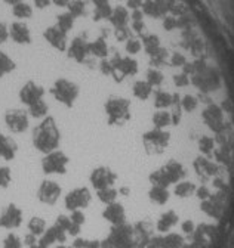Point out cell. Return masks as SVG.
<instances>
[{
	"label": "cell",
	"mask_w": 234,
	"mask_h": 248,
	"mask_svg": "<svg viewBox=\"0 0 234 248\" xmlns=\"http://www.w3.org/2000/svg\"><path fill=\"white\" fill-rule=\"evenodd\" d=\"M61 132L53 117H45L33 130V145L42 154H49L60 148Z\"/></svg>",
	"instance_id": "6da1fadb"
},
{
	"label": "cell",
	"mask_w": 234,
	"mask_h": 248,
	"mask_svg": "<svg viewBox=\"0 0 234 248\" xmlns=\"http://www.w3.org/2000/svg\"><path fill=\"white\" fill-rule=\"evenodd\" d=\"M107 124L111 127H123L132 118V101L123 96H110L104 104Z\"/></svg>",
	"instance_id": "7a4b0ae2"
},
{
	"label": "cell",
	"mask_w": 234,
	"mask_h": 248,
	"mask_svg": "<svg viewBox=\"0 0 234 248\" xmlns=\"http://www.w3.org/2000/svg\"><path fill=\"white\" fill-rule=\"evenodd\" d=\"M50 95L55 98L58 104L67 108H73L80 95V87L76 81L67 77H58L49 89Z\"/></svg>",
	"instance_id": "3957f363"
},
{
	"label": "cell",
	"mask_w": 234,
	"mask_h": 248,
	"mask_svg": "<svg viewBox=\"0 0 234 248\" xmlns=\"http://www.w3.org/2000/svg\"><path fill=\"white\" fill-rule=\"evenodd\" d=\"M102 248H136L134 226L123 223L113 226L110 235L102 241Z\"/></svg>",
	"instance_id": "277c9868"
},
{
	"label": "cell",
	"mask_w": 234,
	"mask_h": 248,
	"mask_svg": "<svg viewBox=\"0 0 234 248\" xmlns=\"http://www.w3.org/2000/svg\"><path fill=\"white\" fill-rule=\"evenodd\" d=\"M68 157L60 149L45 154L42 160V170L45 174H66L68 166Z\"/></svg>",
	"instance_id": "5b68a950"
},
{
	"label": "cell",
	"mask_w": 234,
	"mask_h": 248,
	"mask_svg": "<svg viewBox=\"0 0 234 248\" xmlns=\"http://www.w3.org/2000/svg\"><path fill=\"white\" fill-rule=\"evenodd\" d=\"M5 124L12 133H24L30 126V115L21 108H11L5 112Z\"/></svg>",
	"instance_id": "8992f818"
},
{
	"label": "cell",
	"mask_w": 234,
	"mask_h": 248,
	"mask_svg": "<svg viewBox=\"0 0 234 248\" xmlns=\"http://www.w3.org/2000/svg\"><path fill=\"white\" fill-rule=\"evenodd\" d=\"M45 93H46V90H45V87L42 84H39L34 80H28L21 86L18 96H19V101L25 107H32L33 104L43 99Z\"/></svg>",
	"instance_id": "52a82bcc"
},
{
	"label": "cell",
	"mask_w": 234,
	"mask_h": 248,
	"mask_svg": "<svg viewBox=\"0 0 234 248\" xmlns=\"http://www.w3.org/2000/svg\"><path fill=\"white\" fill-rule=\"evenodd\" d=\"M89 180H91L92 186L97 191L105 189V188H111V186L117 180V173L113 171L110 167L101 166V167H97V169L92 170Z\"/></svg>",
	"instance_id": "ba28073f"
},
{
	"label": "cell",
	"mask_w": 234,
	"mask_h": 248,
	"mask_svg": "<svg viewBox=\"0 0 234 248\" xmlns=\"http://www.w3.org/2000/svg\"><path fill=\"white\" fill-rule=\"evenodd\" d=\"M91 200H92V195H91L89 189L84 188V186H82V188H76V189L70 191L66 195L64 202H66V207L70 211H74V210L86 208L87 205L91 204Z\"/></svg>",
	"instance_id": "9c48e42d"
},
{
	"label": "cell",
	"mask_w": 234,
	"mask_h": 248,
	"mask_svg": "<svg viewBox=\"0 0 234 248\" xmlns=\"http://www.w3.org/2000/svg\"><path fill=\"white\" fill-rule=\"evenodd\" d=\"M61 192H63L61 186L55 180H43L37 189V198L43 204L53 205L58 200H60Z\"/></svg>",
	"instance_id": "30bf717a"
},
{
	"label": "cell",
	"mask_w": 234,
	"mask_h": 248,
	"mask_svg": "<svg viewBox=\"0 0 234 248\" xmlns=\"http://www.w3.org/2000/svg\"><path fill=\"white\" fill-rule=\"evenodd\" d=\"M22 223V210L15 204H8L0 213V228L17 229Z\"/></svg>",
	"instance_id": "8fae6325"
},
{
	"label": "cell",
	"mask_w": 234,
	"mask_h": 248,
	"mask_svg": "<svg viewBox=\"0 0 234 248\" xmlns=\"http://www.w3.org/2000/svg\"><path fill=\"white\" fill-rule=\"evenodd\" d=\"M102 217L107 222H110L113 226H119V225L126 223V211H125V207L120 202L108 204L105 207L104 213H102Z\"/></svg>",
	"instance_id": "7c38bea8"
},
{
	"label": "cell",
	"mask_w": 234,
	"mask_h": 248,
	"mask_svg": "<svg viewBox=\"0 0 234 248\" xmlns=\"http://www.w3.org/2000/svg\"><path fill=\"white\" fill-rule=\"evenodd\" d=\"M18 152V143L8 135L0 133V158L5 161H12Z\"/></svg>",
	"instance_id": "4fadbf2b"
},
{
	"label": "cell",
	"mask_w": 234,
	"mask_h": 248,
	"mask_svg": "<svg viewBox=\"0 0 234 248\" xmlns=\"http://www.w3.org/2000/svg\"><path fill=\"white\" fill-rule=\"evenodd\" d=\"M18 68L17 61L5 50L0 49V78H3L12 73H15Z\"/></svg>",
	"instance_id": "5bb4252c"
},
{
	"label": "cell",
	"mask_w": 234,
	"mask_h": 248,
	"mask_svg": "<svg viewBox=\"0 0 234 248\" xmlns=\"http://www.w3.org/2000/svg\"><path fill=\"white\" fill-rule=\"evenodd\" d=\"M28 115H32L33 118H45L48 117L49 112V105L46 104V101H39L36 104H33L32 107H28Z\"/></svg>",
	"instance_id": "9a60e30c"
},
{
	"label": "cell",
	"mask_w": 234,
	"mask_h": 248,
	"mask_svg": "<svg viewBox=\"0 0 234 248\" xmlns=\"http://www.w3.org/2000/svg\"><path fill=\"white\" fill-rule=\"evenodd\" d=\"M28 231L34 236H42L46 231V222L40 219V217H33V219L28 222Z\"/></svg>",
	"instance_id": "2e32d148"
},
{
	"label": "cell",
	"mask_w": 234,
	"mask_h": 248,
	"mask_svg": "<svg viewBox=\"0 0 234 248\" xmlns=\"http://www.w3.org/2000/svg\"><path fill=\"white\" fill-rule=\"evenodd\" d=\"M98 192V200L101 201V202H104L105 205H108V204H111V202H116V198H117V192L113 186L111 188H105V189H100V191H97Z\"/></svg>",
	"instance_id": "e0dca14e"
},
{
	"label": "cell",
	"mask_w": 234,
	"mask_h": 248,
	"mask_svg": "<svg viewBox=\"0 0 234 248\" xmlns=\"http://www.w3.org/2000/svg\"><path fill=\"white\" fill-rule=\"evenodd\" d=\"M12 180V173L11 169L6 166H0V189H5L11 185Z\"/></svg>",
	"instance_id": "ac0fdd59"
},
{
	"label": "cell",
	"mask_w": 234,
	"mask_h": 248,
	"mask_svg": "<svg viewBox=\"0 0 234 248\" xmlns=\"http://www.w3.org/2000/svg\"><path fill=\"white\" fill-rule=\"evenodd\" d=\"M3 248H22V241L19 239L18 235L9 233V235L3 239Z\"/></svg>",
	"instance_id": "d6986e66"
},
{
	"label": "cell",
	"mask_w": 234,
	"mask_h": 248,
	"mask_svg": "<svg viewBox=\"0 0 234 248\" xmlns=\"http://www.w3.org/2000/svg\"><path fill=\"white\" fill-rule=\"evenodd\" d=\"M71 222L74 223V225H79V226H82L83 223H84V214H83V211L82 210H74L73 213H71Z\"/></svg>",
	"instance_id": "ffe728a7"
},
{
	"label": "cell",
	"mask_w": 234,
	"mask_h": 248,
	"mask_svg": "<svg viewBox=\"0 0 234 248\" xmlns=\"http://www.w3.org/2000/svg\"><path fill=\"white\" fill-rule=\"evenodd\" d=\"M36 238H37V236H34L33 233H28V235L25 236V244H27V245H30V247L36 245Z\"/></svg>",
	"instance_id": "44dd1931"
},
{
	"label": "cell",
	"mask_w": 234,
	"mask_h": 248,
	"mask_svg": "<svg viewBox=\"0 0 234 248\" xmlns=\"http://www.w3.org/2000/svg\"><path fill=\"white\" fill-rule=\"evenodd\" d=\"M100 247L101 244L98 241H86V245H84V248H100Z\"/></svg>",
	"instance_id": "7402d4cb"
},
{
	"label": "cell",
	"mask_w": 234,
	"mask_h": 248,
	"mask_svg": "<svg viewBox=\"0 0 234 248\" xmlns=\"http://www.w3.org/2000/svg\"><path fill=\"white\" fill-rule=\"evenodd\" d=\"M58 248H68V247H63V245H61V247H58Z\"/></svg>",
	"instance_id": "603a6c76"
}]
</instances>
